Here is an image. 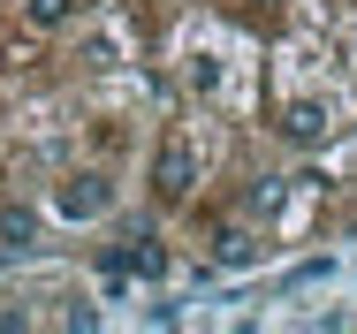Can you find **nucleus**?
<instances>
[{"label":"nucleus","mask_w":357,"mask_h":334,"mask_svg":"<svg viewBox=\"0 0 357 334\" xmlns=\"http://www.w3.org/2000/svg\"><path fill=\"white\" fill-rule=\"evenodd\" d=\"M38 236H46V213L38 205H0V251H38Z\"/></svg>","instance_id":"5"},{"label":"nucleus","mask_w":357,"mask_h":334,"mask_svg":"<svg viewBox=\"0 0 357 334\" xmlns=\"http://www.w3.org/2000/svg\"><path fill=\"white\" fill-rule=\"evenodd\" d=\"M61 15H69V0H31V23H38V31H54Z\"/></svg>","instance_id":"9"},{"label":"nucleus","mask_w":357,"mask_h":334,"mask_svg":"<svg viewBox=\"0 0 357 334\" xmlns=\"http://www.w3.org/2000/svg\"><path fill=\"white\" fill-rule=\"evenodd\" d=\"M282 205H289V183H282V175H259V183L243 190V213H251V220H274Z\"/></svg>","instance_id":"7"},{"label":"nucleus","mask_w":357,"mask_h":334,"mask_svg":"<svg viewBox=\"0 0 357 334\" xmlns=\"http://www.w3.org/2000/svg\"><path fill=\"white\" fill-rule=\"evenodd\" d=\"M183 84H190L198 99H228V91H236V68H228V54H220L213 38H190V54H183Z\"/></svg>","instance_id":"4"},{"label":"nucleus","mask_w":357,"mask_h":334,"mask_svg":"<svg viewBox=\"0 0 357 334\" xmlns=\"http://www.w3.org/2000/svg\"><path fill=\"white\" fill-rule=\"evenodd\" d=\"M114 213V175H99V167H76L54 183V220H69V228H91V220H107Z\"/></svg>","instance_id":"1"},{"label":"nucleus","mask_w":357,"mask_h":334,"mask_svg":"<svg viewBox=\"0 0 357 334\" xmlns=\"http://www.w3.org/2000/svg\"><path fill=\"white\" fill-rule=\"evenodd\" d=\"M282 137L296 144V152L327 144V137H335V99H327V91H304V99L289 91V107H282Z\"/></svg>","instance_id":"3"},{"label":"nucleus","mask_w":357,"mask_h":334,"mask_svg":"<svg viewBox=\"0 0 357 334\" xmlns=\"http://www.w3.org/2000/svg\"><path fill=\"white\" fill-rule=\"evenodd\" d=\"M213 259L220 266H251V259H259V228H251V220H228L213 236Z\"/></svg>","instance_id":"6"},{"label":"nucleus","mask_w":357,"mask_h":334,"mask_svg":"<svg viewBox=\"0 0 357 334\" xmlns=\"http://www.w3.org/2000/svg\"><path fill=\"white\" fill-rule=\"evenodd\" d=\"M84 61L114 68V61H122V31H114V23H91V31H84Z\"/></svg>","instance_id":"8"},{"label":"nucleus","mask_w":357,"mask_h":334,"mask_svg":"<svg viewBox=\"0 0 357 334\" xmlns=\"http://www.w3.org/2000/svg\"><path fill=\"white\" fill-rule=\"evenodd\" d=\"M198 175H206V152H198V137H160V152H152V190L167 205H183L190 190H198Z\"/></svg>","instance_id":"2"}]
</instances>
